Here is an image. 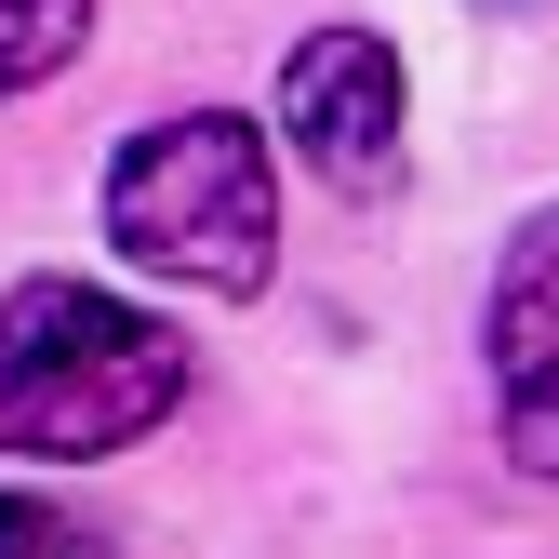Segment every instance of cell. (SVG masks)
<instances>
[{
  "instance_id": "obj_3",
  "label": "cell",
  "mask_w": 559,
  "mask_h": 559,
  "mask_svg": "<svg viewBox=\"0 0 559 559\" xmlns=\"http://www.w3.org/2000/svg\"><path fill=\"white\" fill-rule=\"evenodd\" d=\"M400 120H413V81H400V53L373 27H307L280 53V133H294L346 200L400 187Z\"/></svg>"
},
{
  "instance_id": "obj_2",
  "label": "cell",
  "mask_w": 559,
  "mask_h": 559,
  "mask_svg": "<svg viewBox=\"0 0 559 559\" xmlns=\"http://www.w3.org/2000/svg\"><path fill=\"white\" fill-rule=\"evenodd\" d=\"M107 240L147 280H187V294H227V307L266 294V280H280V174H266V133L240 107L147 120L107 160Z\"/></svg>"
},
{
  "instance_id": "obj_1",
  "label": "cell",
  "mask_w": 559,
  "mask_h": 559,
  "mask_svg": "<svg viewBox=\"0 0 559 559\" xmlns=\"http://www.w3.org/2000/svg\"><path fill=\"white\" fill-rule=\"evenodd\" d=\"M187 400V333L94 294V280H14L0 294V453L94 466L133 453Z\"/></svg>"
},
{
  "instance_id": "obj_6",
  "label": "cell",
  "mask_w": 559,
  "mask_h": 559,
  "mask_svg": "<svg viewBox=\"0 0 559 559\" xmlns=\"http://www.w3.org/2000/svg\"><path fill=\"white\" fill-rule=\"evenodd\" d=\"M0 559H107L67 507H40V493H0Z\"/></svg>"
},
{
  "instance_id": "obj_5",
  "label": "cell",
  "mask_w": 559,
  "mask_h": 559,
  "mask_svg": "<svg viewBox=\"0 0 559 559\" xmlns=\"http://www.w3.org/2000/svg\"><path fill=\"white\" fill-rule=\"evenodd\" d=\"M81 40H94V0H0V94L53 81Z\"/></svg>"
},
{
  "instance_id": "obj_4",
  "label": "cell",
  "mask_w": 559,
  "mask_h": 559,
  "mask_svg": "<svg viewBox=\"0 0 559 559\" xmlns=\"http://www.w3.org/2000/svg\"><path fill=\"white\" fill-rule=\"evenodd\" d=\"M479 360H493V427L533 479H559V200L507 240L479 294Z\"/></svg>"
}]
</instances>
